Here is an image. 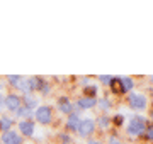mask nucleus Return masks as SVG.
I'll return each instance as SVG.
<instances>
[{
	"label": "nucleus",
	"instance_id": "f257e3e1",
	"mask_svg": "<svg viewBox=\"0 0 153 144\" xmlns=\"http://www.w3.org/2000/svg\"><path fill=\"white\" fill-rule=\"evenodd\" d=\"M143 131H145V120H143L141 117H134L129 122V126H128V132L133 134V136H140Z\"/></svg>",
	"mask_w": 153,
	"mask_h": 144
},
{
	"label": "nucleus",
	"instance_id": "f03ea898",
	"mask_svg": "<svg viewBox=\"0 0 153 144\" xmlns=\"http://www.w3.org/2000/svg\"><path fill=\"white\" fill-rule=\"evenodd\" d=\"M36 119L41 124H49L51 122V109L49 107H39L36 110Z\"/></svg>",
	"mask_w": 153,
	"mask_h": 144
},
{
	"label": "nucleus",
	"instance_id": "7ed1b4c3",
	"mask_svg": "<svg viewBox=\"0 0 153 144\" xmlns=\"http://www.w3.org/2000/svg\"><path fill=\"white\" fill-rule=\"evenodd\" d=\"M94 127H95V124H94V120H90V119L80 120V124H78V132L82 134V136H88V134H92Z\"/></svg>",
	"mask_w": 153,
	"mask_h": 144
},
{
	"label": "nucleus",
	"instance_id": "20e7f679",
	"mask_svg": "<svg viewBox=\"0 0 153 144\" xmlns=\"http://www.w3.org/2000/svg\"><path fill=\"white\" fill-rule=\"evenodd\" d=\"M129 104L134 109H143V107L146 105V98L140 93H131L129 95Z\"/></svg>",
	"mask_w": 153,
	"mask_h": 144
},
{
	"label": "nucleus",
	"instance_id": "39448f33",
	"mask_svg": "<svg viewBox=\"0 0 153 144\" xmlns=\"http://www.w3.org/2000/svg\"><path fill=\"white\" fill-rule=\"evenodd\" d=\"M19 129H21L22 134H26V136H33L34 132V124L31 120H22L19 124Z\"/></svg>",
	"mask_w": 153,
	"mask_h": 144
},
{
	"label": "nucleus",
	"instance_id": "423d86ee",
	"mask_svg": "<svg viewBox=\"0 0 153 144\" xmlns=\"http://www.w3.org/2000/svg\"><path fill=\"white\" fill-rule=\"evenodd\" d=\"M5 105L9 107L10 110H17L19 105H21V100H19L17 95H9V97L5 98Z\"/></svg>",
	"mask_w": 153,
	"mask_h": 144
},
{
	"label": "nucleus",
	"instance_id": "0eeeda50",
	"mask_svg": "<svg viewBox=\"0 0 153 144\" xmlns=\"http://www.w3.org/2000/svg\"><path fill=\"white\" fill-rule=\"evenodd\" d=\"M4 143L5 144H21V141L22 139L17 136L16 132H7V134H4Z\"/></svg>",
	"mask_w": 153,
	"mask_h": 144
},
{
	"label": "nucleus",
	"instance_id": "6e6552de",
	"mask_svg": "<svg viewBox=\"0 0 153 144\" xmlns=\"http://www.w3.org/2000/svg\"><path fill=\"white\" fill-rule=\"evenodd\" d=\"M97 104V100L94 98V97H82V98L78 100V105L82 107V109H90Z\"/></svg>",
	"mask_w": 153,
	"mask_h": 144
},
{
	"label": "nucleus",
	"instance_id": "1a4fd4ad",
	"mask_svg": "<svg viewBox=\"0 0 153 144\" xmlns=\"http://www.w3.org/2000/svg\"><path fill=\"white\" fill-rule=\"evenodd\" d=\"M111 88H112V92H116V93H121V92H124L123 90V85H121V78H111Z\"/></svg>",
	"mask_w": 153,
	"mask_h": 144
},
{
	"label": "nucleus",
	"instance_id": "9d476101",
	"mask_svg": "<svg viewBox=\"0 0 153 144\" xmlns=\"http://www.w3.org/2000/svg\"><path fill=\"white\" fill-rule=\"evenodd\" d=\"M78 124H80V120H78V117H76V115H71L70 119H68V122H66L68 129H71V131L78 129Z\"/></svg>",
	"mask_w": 153,
	"mask_h": 144
},
{
	"label": "nucleus",
	"instance_id": "9b49d317",
	"mask_svg": "<svg viewBox=\"0 0 153 144\" xmlns=\"http://www.w3.org/2000/svg\"><path fill=\"white\" fill-rule=\"evenodd\" d=\"M121 85H123V90H126V92H128V90H131L133 88V80L131 78H121Z\"/></svg>",
	"mask_w": 153,
	"mask_h": 144
},
{
	"label": "nucleus",
	"instance_id": "f8f14e48",
	"mask_svg": "<svg viewBox=\"0 0 153 144\" xmlns=\"http://www.w3.org/2000/svg\"><path fill=\"white\" fill-rule=\"evenodd\" d=\"M60 107H61V110L65 112V114H70V112L73 110V107H71V104H70V102H66V98H63V100H61Z\"/></svg>",
	"mask_w": 153,
	"mask_h": 144
},
{
	"label": "nucleus",
	"instance_id": "ddd939ff",
	"mask_svg": "<svg viewBox=\"0 0 153 144\" xmlns=\"http://www.w3.org/2000/svg\"><path fill=\"white\" fill-rule=\"evenodd\" d=\"M12 126V120L10 119H7V117H2V120H0V129H5V131H9Z\"/></svg>",
	"mask_w": 153,
	"mask_h": 144
},
{
	"label": "nucleus",
	"instance_id": "4468645a",
	"mask_svg": "<svg viewBox=\"0 0 153 144\" xmlns=\"http://www.w3.org/2000/svg\"><path fill=\"white\" fill-rule=\"evenodd\" d=\"M9 82H10L12 85H19V82H21V76H16V75H10V76H9Z\"/></svg>",
	"mask_w": 153,
	"mask_h": 144
},
{
	"label": "nucleus",
	"instance_id": "2eb2a0df",
	"mask_svg": "<svg viewBox=\"0 0 153 144\" xmlns=\"http://www.w3.org/2000/svg\"><path fill=\"white\" fill-rule=\"evenodd\" d=\"M26 104H27V107H34L36 105V98H33L31 95H27L26 97Z\"/></svg>",
	"mask_w": 153,
	"mask_h": 144
},
{
	"label": "nucleus",
	"instance_id": "dca6fc26",
	"mask_svg": "<svg viewBox=\"0 0 153 144\" xmlns=\"http://www.w3.org/2000/svg\"><path fill=\"white\" fill-rule=\"evenodd\" d=\"M85 97H94V95H95V88H94V87H90V88H87L85 90Z\"/></svg>",
	"mask_w": 153,
	"mask_h": 144
},
{
	"label": "nucleus",
	"instance_id": "f3484780",
	"mask_svg": "<svg viewBox=\"0 0 153 144\" xmlns=\"http://www.w3.org/2000/svg\"><path fill=\"white\" fill-rule=\"evenodd\" d=\"M100 126H102V127H107V124H109V119H105V117H102V119H100Z\"/></svg>",
	"mask_w": 153,
	"mask_h": 144
},
{
	"label": "nucleus",
	"instance_id": "a211bd4d",
	"mask_svg": "<svg viewBox=\"0 0 153 144\" xmlns=\"http://www.w3.org/2000/svg\"><path fill=\"white\" fill-rule=\"evenodd\" d=\"M146 137H148V139H152V141H153V126L146 131Z\"/></svg>",
	"mask_w": 153,
	"mask_h": 144
},
{
	"label": "nucleus",
	"instance_id": "6ab92c4d",
	"mask_svg": "<svg viewBox=\"0 0 153 144\" xmlns=\"http://www.w3.org/2000/svg\"><path fill=\"white\" fill-rule=\"evenodd\" d=\"M114 122H116V124H123V115H116L114 117Z\"/></svg>",
	"mask_w": 153,
	"mask_h": 144
},
{
	"label": "nucleus",
	"instance_id": "aec40b11",
	"mask_svg": "<svg viewBox=\"0 0 153 144\" xmlns=\"http://www.w3.org/2000/svg\"><path fill=\"white\" fill-rule=\"evenodd\" d=\"M100 82H104V83H109V82H111V76H105V75H104V76H100Z\"/></svg>",
	"mask_w": 153,
	"mask_h": 144
},
{
	"label": "nucleus",
	"instance_id": "412c9836",
	"mask_svg": "<svg viewBox=\"0 0 153 144\" xmlns=\"http://www.w3.org/2000/svg\"><path fill=\"white\" fill-rule=\"evenodd\" d=\"M111 144H121V143H117V141H111Z\"/></svg>",
	"mask_w": 153,
	"mask_h": 144
},
{
	"label": "nucleus",
	"instance_id": "4be33fe9",
	"mask_svg": "<svg viewBox=\"0 0 153 144\" xmlns=\"http://www.w3.org/2000/svg\"><path fill=\"white\" fill-rule=\"evenodd\" d=\"M90 144H100V143H95V141H94V143H90Z\"/></svg>",
	"mask_w": 153,
	"mask_h": 144
},
{
	"label": "nucleus",
	"instance_id": "5701e85b",
	"mask_svg": "<svg viewBox=\"0 0 153 144\" xmlns=\"http://www.w3.org/2000/svg\"><path fill=\"white\" fill-rule=\"evenodd\" d=\"M0 104H2V100H0Z\"/></svg>",
	"mask_w": 153,
	"mask_h": 144
},
{
	"label": "nucleus",
	"instance_id": "b1692460",
	"mask_svg": "<svg viewBox=\"0 0 153 144\" xmlns=\"http://www.w3.org/2000/svg\"><path fill=\"white\" fill-rule=\"evenodd\" d=\"M152 117H153V114H152Z\"/></svg>",
	"mask_w": 153,
	"mask_h": 144
}]
</instances>
